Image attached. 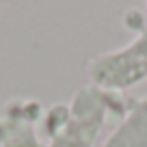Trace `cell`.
<instances>
[{
    "label": "cell",
    "mask_w": 147,
    "mask_h": 147,
    "mask_svg": "<svg viewBox=\"0 0 147 147\" xmlns=\"http://www.w3.org/2000/svg\"><path fill=\"white\" fill-rule=\"evenodd\" d=\"M145 9H147V0H145Z\"/></svg>",
    "instance_id": "cell-5"
},
{
    "label": "cell",
    "mask_w": 147,
    "mask_h": 147,
    "mask_svg": "<svg viewBox=\"0 0 147 147\" xmlns=\"http://www.w3.org/2000/svg\"><path fill=\"white\" fill-rule=\"evenodd\" d=\"M102 147H147V97L132 102Z\"/></svg>",
    "instance_id": "cell-4"
},
{
    "label": "cell",
    "mask_w": 147,
    "mask_h": 147,
    "mask_svg": "<svg viewBox=\"0 0 147 147\" xmlns=\"http://www.w3.org/2000/svg\"><path fill=\"white\" fill-rule=\"evenodd\" d=\"M121 104L119 93H106L93 84H84L74 93L63 125L50 138L48 147H93L100 138L110 110Z\"/></svg>",
    "instance_id": "cell-1"
},
{
    "label": "cell",
    "mask_w": 147,
    "mask_h": 147,
    "mask_svg": "<svg viewBox=\"0 0 147 147\" xmlns=\"http://www.w3.org/2000/svg\"><path fill=\"white\" fill-rule=\"evenodd\" d=\"M39 119V102L11 100L0 115V147H48L37 136L35 123Z\"/></svg>",
    "instance_id": "cell-3"
},
{
    "label": "cell",
    "mask_w": 147,
    "mask_h": 147,
    "mask_svg": "<svg viewBox=\"0 0 147 147\" xmlns=\"http://www.w3.org/2000/svg\"><path fill=\"white\" fill-rule=\"evenodd\" d=\"M87 76L93 87L106 93H123L147 80V28L130 43L89 61Z\"/></svg>",
    "instance_id": "cell-2"
}]
</instances>
